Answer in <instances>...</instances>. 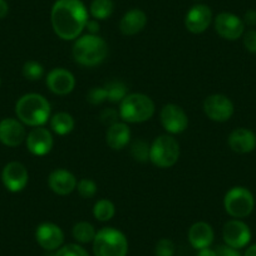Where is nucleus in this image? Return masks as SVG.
<instances>
[{"mask_svg": "<svg viewBox=\"0 0 256 256\" xmlns=\"http://www.w3.org/2000/svg\"><path fill=\"white\" fill-rule=\"evenodd\" d=\"M0 86H2V78H0Z\"/></svg>", "mask_w": 256, "mask_h": 256, "instance_id": "42", "label": "nucleus"}, {"mask_svg": "<svg viewBox=\"0 0 256 256\" xmlns=\"http://www.w3.org/2000/svg\"><path fill=\"white\" fill-rule=\"evenodd\" d=\"M215 251L216 256H242L241 255L240 250L231 248V246H228L226 244L218 246V248H215Z\"/></svg>", "mask_w": 256, "mask_h": 256, "instance_id": "36", "label": "nucleus"}, {"mask_svg": "<svg viewBox=\"0 0 256 256\" xmlns=\"http://www.w3.org/2000/svg\"><path fill=\"white\" fill-rule=\"evenodd\" d=\"M77 177L66 168H56L50 172L48 177V186L59 196L70 195L77 188Z\"/></svg>", "mask_w": 256, "mask_h": 256, "instance_id": "18", "label": "nucleus"}, {"mask_svg": "<svg viewBox=\"0 0 256 256\" xmlns=\"http://www.w3.org/2000/svg\"><path fill=\"white\" fill-rule=\"evenodd\" d=\"M154 103L144 93H130L120 103V118L126 123H144L154 114Z\"/></svg>", "mask_w": 256, "mask_h": 256, "instance_id": "4", "label": "nucleus"}, {"mask_svg": "<svg viewBox=\"0 0 256 256\" xmlns=\"http://www.w3.org/2000/svg\"><path fill=\"white\" fill-rule=\"evenodd\" d=\"M100 120L103 124L110 127V126L120 122V112L117 110H114V108H106V110H103L100 112Z\"/></svg>", "mask_w": 256, "mask_h": 256, "instance_id": "34", "label": "nucleus"}, {"mask_svg": "<svg viewBox=\"0 0 256 256\" xmlns=\"http://www.w3.org/2000/svg\"><path fill=\"white\" fill-rule=\"evenodd\" d=\"M234 103L225 94H211L204 100V112L208 120L214 122H228L234 114Z\"/></svg>", "mask_w": 256, "mask_h": 256, "instance_id": "9", "label": "nucleus"}, {"mask_svg": "<svg viewBox=\"0 0 256 256\" xmlns=\"http://www.w3.org/2000/svg\"><path fill=\"white\" fill-rule=\"evenodd\" d=\"M96 230L94 226L88 221H80L76 224L72 228V236L78 244L83 245V244H90L93 242L96 238Z\"/></svg>", "mask_w": 256, "mask_h": 256, "instance_id": "24", "label": "nucleus"}, {"mask_svg": "<svg viewBox=\"0 0 256 256\" xmlns=\"http://www.w3.org/2000/svg\"><path fill=\"white\" fill-rule=\"evenodd\" d=\"M50 103L44 96L38 93H26L16 100V118L24 126L42 127L50 120Z\"/></svg>", "mask_w": 256, "mask_h": 256, "instance_id": "2", "label": "nucleus"}, {"mask_svg": "<svg viewBox=\"0 0 256 256\" xmlns=\"http://www.w3.org/2000/svg\"><path fill=\"white\" fill-rule=\"evenodd\" d=\"M49 123H50L52 131L58 136H67L74 130L76 126L74 118L68 112L56 113L50 117Z\"/></svg>", "mask_w": 256, "mask_h": 256, "instance_id": "23", "label": "nucleus"}, {"mask_svg": "<svg viewBox=\"0 0 256 256\" xmlns=\"http://www.w3.org/2000/svg\"><path fill=\"white\" fill-rule=\"evenodd\" d=\"M228 144L236 154H250L256 148V134L248 128H236L228 134Z\"/></svg>", "mask_w": 256, "mask_h": 256, "instance_id": "19", "label": "nucleus"}, {"mask_svg": "<svg viewBox=\"0 0 256 256\" xmlns=\"http://www.w3.org/2000/svg\"><path fill=\"white\" fill-rule=\"evenodd\" d=\"M114 10L113 0H92L90 6V14L96 20H106Z\"/></svg>", "mask_w": 256, "mask_h": 256, "instance_id": "25", "label": "nucleus"}, {"mask_svg": "<svg viewBox=\"0 0 256 256\" xmlns=\"http://www.w3.org/2000/svg\"><path fill=\"white\" fill-rule=\"evenodd\" d=\"M242 43L246 50L250 53L256 54V30L251 29V30L245 32L242 36Z\"/></svg>", "mask_w": 256, "mask_h": 256, "instance_id": "35", "label": "nucleus"}, {"mask_svg": "<svg viewBox=\"0 0 256 256\" xmlns=\"http://www.w3.org/2000/svg\"><path fill=\"white\" fill-rule=\"evenodd\" d=\"M174 250L176 248L174 241L170 238H161L154 246V256H174Z\"/></svg>", "mask_w": 256, "mask_h": 256, "instance_id": "32", "label": "nucleus"}, {"mask_svg": "<svg viewBox=\"0 0 256 256\" xmlns=\"http://www.w3.org/2000/svg\"><path fill=\"white\" fill-rule=\"evenodd\" d=\"M242 256H256V244H252V245L248 246Z\"/></svg>", "mask_w": 256, "mask_h": 256, "instance_id": "41", "label": "nucleus"}, {"mask_svg": "<svg viewBox=\"0 0 256 256\" xmlns=\"http://www.w3.org/2000/svg\"><path fill=\"white\" fill-rule=\"evenodd\" d=\"M2 181L9 192L13 194L22 192L29 182L28 170L22 162H9L2 172Z\"/></svg>", "mask_w": 256, "mask_h": 256, "instance_id": "12", "label": "nucleus"}, {"mask_svg": "<svg viewBox=\"0 0 256 256\" xmlns=\"http://www.w3.org/2000/svg\"><path fill=\"white\" fill-rule=\"evenodd\" d=\"M212 10L205 4H196L187 12L184 16V26L192 34H201L208 29L212 23Z\"/></svg>", "mask_w": 256, "mask_h": 256, "instance_id": "14", "label": "nucleus"}, {"mask_svg": "<svg viewBox=\"0 0 256 256\" xmlns=\"http://www.w3.org/2000/svg\"><path fill=\"white\" fill-rule=\"evenodd\" d=\"M46 87L56 96H67L76 87V78L72 72L64 68H54L46 77Z\"/></svg>", "mask_w": 256, "mask_h": 256, "instance_id": "17", "label": "nucleus"}, {"mask_svg": "<svg viewBox=\"0 0 256 256\" xmlns=\"http://www.w3.org/2000/svg\"><path fill=\"white\" fill-rule=\"evenodd\" d=\"M187 238H188L192 248L196 250H201V248H210L212 245L215 232L210 224L205 222V221H198L188 228Z\"/></svg>", "mask_w": 256, "mask_h": 256, "instance_id": "20", "label": "nucleus"}, {"mask_svg": "<svg viewBox=\"0 0 256 256\" xmlns=\"http://www.w3.org/2000/svg\"><path fill=\"white\" fill-rule=\"evenodd\" d=\"M106 142L108 147L114 151L126 148L131 142V130L126 122H117L110 126L106 134Z\"/></svg>", "mask_w": 256, "mask_h": 256, "instance_id": "22", "label": "nucleus"}, {"mask_svg": "<svg viewBox=\"0 0 256 256\" xmlns=\"http://www.w3.org/2000/svg\"><path fill=\"white\" fill-rule=\"evenodd\" d=\"M94 256H127L128 240L124 234L114 228H103L93 240Z\"/></svg>", "mask_w": 256, "mask_h": 256, "instance_id": "5", "label": "nucleus"}, {"mask_svg": "<svg viewBox=\"0 0 256 256\" xmlns=\"http://www.w3.org/2000/svg\"><path fill=\"white\" fill-rule=\"evenodd\" d=\"M22 73L23 77L28 80H39L44 77V67L39 62L36 60H28L24 63L23 68H22Z\"/></svg>", "mask_w": 256, "mask_h": 256, "instance_id": "29", "label": "nucleus"}, {"mask_svg": "<svg viewBox=\"0 0 256 256\" xmlns=\"http://www.w3.org/2000/svg\"><path fill=\"white\" fill-rule=\"evenodd\" d=\"M214 26L218 36L225 40H238L245 33V23L236 14L222 12L214 19Z\"/></svg>", "mask_w": 256, "mask_h": 256, "instance_id": "10", "label": "nucleus"}, {"mask_svg": "<svg viewBox=\"0 0 256 256\" xmlns=\"http://www.w3.org/2000/svg\"><path fill=\"white\" fill-rule=\"evenodd\" d=\"M54 256H90L80 244H67L56 251Z\"/></svg>", "mask_w": 256, "mask_h": 256, "instance_id": "31", "label": "nucleus"}, {"mask_svg": "<svg viewBox=\"0 0 256 256\" xmlns=\"http://www.w3.org/2000/svg\"><path fill=\"white\" fill-rule=\"evenodd\" d=\"M84 30L88 32L87 34L98 36V32H100V22L96 20V19H88Z\"/></svg>", "mask_w": 256, "mask_h": 256, "instance_id": "37", "label": "nucleus"}, {"mask_svg": "<svg viewBox=\"0 0 256 256\" xmlns=\"http://www.w3.org/2000/svg\"><path fill=\"white\" fill-rule=\"evenodd\" d=\"M224 208L226 214L232 218H245L255 208V198L246 187L235 186L226 192L224 198Z\"/></svg>", "mask_w": 256, "mask_h": 256, "instance_id": "7", "label": "nucleus"}, {"mask_svg": "<svg viewBox=\"0 0 256 256\" xmlns=\"http://www.w3.org/2000/svg\"><path fill=\"white\" fill-rule=\"evenodd\" d=\"M36 240L42 248L56 251L64 244V232L60 226L53 222H43L36 228Z\"/></svg>", "mask_w": 256, "mask_h": 256, "instance_id": "15", "label": "nucleus"}, {"mask_svg": "<svg viewBox=\"0 0 256 256\" xmlns=\"http://www.w3.org/2000/svg\"><path fill=\"white\" fill-rule=\"evenodd\" d=\"M9 13V6L6 0H0V19H4Z\"/></svg>", "mask_w": 256, "mask_h": 256, "instance_id": "39", "label": "nucleus"}, {"mask_svg": "<svg viewBox=\"0 0 256 256\" xmlns=\"http://www.w3.org/2000/svg\"><path fill=\"white\" fill-rule=\"evenodd\" d=\"M73 59L83 67L100 66L108 56V44L102 36L84 34L74 40L72 48Z\"/></svg>", "mask_w": 256, "mask_h": 256, "instance_id": "3", "label": "nucleus"}, {"mask_svg": "<svg viewBox=\"0 0 256 256\" xmlns=\"http://www.w3.org/2000/svg\"><path fill=\"white\" fill-rule=\"evenodd\" d=\"M87 102L92 106H100L107 102V90L104 87H93L87 93Z\"/></svg>", "mask_w": 256, "mask_h": 256, "instance_id": "33", "label": "nucleus"}, {"mask_svg": "<svg viewBox=\"0 0 256 256\" xmlns=\"http://www.w3.org/2000/svg\"><path fill=\"white\" fill-rule=\"evenodd\" d=\"M76 190H77L78 194H80L83 198H92L93 196L97 194L98 186L97 184H96V181H93V180L82 178L78 181L77 188Z\"/></svg>", "mask_w": 256, "mask_h": 256, "instance_id": "30", "label": "nucleus"}, {"mask_svg": "<svg viewBox=\"0 0 256 256\" xmlns=\"http://www.w3.org/2000/svg\"><path fill=\"white\" fill-rule=\"evenodd\" d=\"M196 256H216V251L215 248H201V250H198V255Z\"/></svg>", "mask_w": 256, "mask_h": 256, "instance_id": "40", "label": "nucleus"}, {"mask_svg": "<svg viewBox=\"0 0 256 256\" xmlns=\"http://www.w3.org/2000/svg\"><path fill=\"white\" fill-rule=\"evenodd\" d=\"M107 90V102L120 103L128 94V88L120 80H110L104 86Z\"/></svg>", "mask_w": 256, "mask_h": 256, "instance_id": "27", "label": "nucleus"}, {"mask_svg": "<svg viewBox=\"0 0 256 256\" xmlns=\"http://www.w3.org/2000/svg\"><path fill=\"white\" fill-rule=\"evenodd\" d=\"M116 215V206L108 198H100L93 206V216L97 221L107 222L112 220Z\"/></svg>", "mask_w": 256, "mask_h": 256, "instance_id": "26", "label": "nucleus"}, {"mask_svg": "<svg viewBox=\"0 0 256 256\" xmlns=\"http://www.w3.org/2000/svg\"><path fill=\"white\" fill-rule=\"evenodd\" d=\"M160 120L162 127L168 134H180L188 127V116L180 106L168 103L164 106L160 112Z\"/></svg>", "mask_w": 256, "mask_h": 256, "instance_id": "8", "label": "nucleus"}, {"mask_svg": "<svg viewBox=\"0 0 256 256\" xmlns=\"http://www.w3.org/2000/svg\"><path fill=\"white\" fill-rule=\"evenodd\" d=\"M224 242L234 248H246L251 241V230L248 224L240 218L228 220L222 228Z\"/></svg>", "mask_w": 256, "mask_h": 256, "instance_id": "11", "label": "nucleus"}, {"mask_svg": "<svg viewBox=\"0 0 256 256\" xmlns=\"http://www.w3.org/2000/svg\"><path fill=\"white\" fill-rule=\"evenodd\" d=\"M88 10L82 0H56L52 6L53 30L63 40H76L88 22Z\"/></svg>", "mask_w": 256, "mask_h": 256, "instance_id": "1", "label": "nucleus"}, {"mask_svg": "<svg viewBox=\"0 0 256 256\" xmlns=\"http://www.w3.org/2000/svg\"><path fill=\"white\" fill-rule=\"evenodd\" d=\"M147 24V16L141 9H131L122 16L120 30L123 36H132L141 33Z\"/></svg>", "mask_w": 256, "mask_h": 256, "instance_id": "21", "label": "nucleus"}, {"mask_svg": "<svg viewBox=\"0 0 256 256\" xmlns=\"http://www.w3.org/2000/svg\"><path fill=\"white\" fill-rule=\"evenodd\" d=\"M26 138V127L20 120L10 117L0 120V144L6 147H18Z\"/></svg>", "mask_w": 256, "mask_h": 256, "instance_id": "16", "label": "nucleus"}, {"mask_svg": "<svg viewBox=\"0 0 256 256\" xmlns=\"http://www.w3.org/2000/svg\"><path fill=\"white\" fill-rule=\"evenodd\" d=\"M244 23H245V26H256V10L255 9H250V10H248L245 13V16H244Z\"/></svg>", "mask_w": 256, "mask_h": 256, "instance_id": "38", "label": "nucleus"}, {"mask_svg": "<svg viewBox=\"0 0 256 256\" xmlns=\"http://www.w3.org/2000/svg\"><path fill=\"white\" fill-rule=\"evenodd\" d=\"M180 158V144L171 134H162L154 138L150 147V161L158 168H170Z\"/></svg>", "mask_w": 256, "mask_h": 256, "instance_id": "6", "label": "nucleus"}, {"mask_svg": "<svg viewBox=\"0 0 256 256\" xmlns=\"http://www.w3.org/2000/svg\"><path fill=\"white\" fill-rule=\"evenodd\" d=\"M26 144L28 151L33 156L42 157L48 154L52 151L54 144L53 134L46 127H34L32 131L26 134Z\"/></svg>", "mask_w": 256, "mask_h": 256, "instance_id": "13", "label": "nucleus"}, {"mask_svg": "<svg viewBox=\"0 0 256 256\" xmlns=\"http://www.w3.org/2000/svg\"><path fill=\"white\" fill-rule=\"evenodd\" d=\"M150 147L151 144H148L144 140H136L130 146V152L134 161L144 164V162L150 161Z\"/></svg>", "mask_w": 256, "mask_h": 256, "instance_id": "28", "label": "nucleus"}]
</instances>
